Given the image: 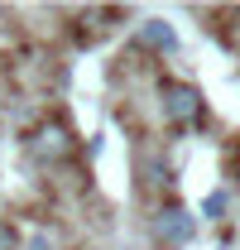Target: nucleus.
<instances>
[{
    "label": "nucleus",
    "instance_id": "nucleus-1",
    "mask_svg": "<svg viewBox=\"0 0 240 250\" xmlns=\"http://www.w3.org/2000/svg\"><path fill=\"white\" fill-rule=\"evenodd\" d=\"M159 111H163V121L173 130H197L207 121V101H202V92L192 82H163L159 87Z\"/></svg>",
    "mask_w": 240,
    "mask_h": 250
},
{
    "label": "nucleus",
    "instance_id": "nucleus-2",
    "mask_svg": "<svg viewBox=\"0 0 240 250\" xmlns=\"http://www.w3.org/2000/svg\"><path fill=\"white\" fill-rule=\"evenodd\" d=\"M24 145H29V154L39 159V164H48V168H53V164H67V159L77 154V135H72V125L58 121V116L39 121Z\"/></svg>",
    "mask_w": 240,
    "mask_h": 250
},
{
    "label": "nucleus",
    "instance_id": "nucleus-3",
    "mask_svg": "<svg viewBox=\"0 0 240 250\" xmlns=\"http://www.w3.org/2000/svg\"><path fill=\"white\" fill-rule=\"evenodd\" d=\"M149 226H154V241H159V246H168V250L192 246V236H197V221H192V212H187V207H178V202L159 207Z\"/></svg>",
    "mask_w": 240,
    "mask_h": 250
},
{
    "label": "nucleus",
    "instance_id": "nucleus-4",
    "mask_svg": "<svg viewBox=\"0 0 240 250\" xmlns=\"http://www.w3.org/2000/svg\"><path fill=\"white\" fill-rule=\"evenodd\" d=\"M135 43L140 48H154V53H178V34H173L168 20H144L135 29Z\"/></svg>",
    "mask_w": 240,
    "mask_h": 250
},
{
    "label": "nucleus",
    "instance_id": "nucleus-5",
    "mask_svg": "<svg viewBox=\"0 0 240 250\" xmlns=\"http://www.w3.org/2000/svg\"><path fill=\"white\" fill-rule=\"evenodd\" d=\"M226 212H231V192H226V188H216V192L202 197V217L207 221H226Z\"/></svg>",
    "mask_w": 240,
    "mask_h": 250
},
{
    "label": "nucleus",
    "instance_id": "nucleus-6",
    "mask_svg": "<svg viewBox=\"0 0 240 250\" xmlns=\"http://www.w3.org/2000/svg\"><path fill=\"white\" fill-rule=\"evenodd\" d=\"M29 250H58V246H53L48 231H39V236H29Z\"/></svg>",
    "mask_w": 240,
    "mask_h": 250
},
{
    "label": "nucleus",
    "instance_id": "nucleus-7",
    "mask_svg": "<svg viewBox=\"0 0 240 250\" xmlns=\"http://www.w3.org/2000/svg\"><path fill=\"white\" fill-rule=\"evenodd\" d=\"M0 250H15V231H10L5 221H0Z\"/></svg>",
    "mask_w": 240,
    "mask_h": 250
},
{
    "label": "nucleus",
    "instance_id": "nucleus-8",
    "mask_svg": "<svg viewBox=\"0 0 240 250\" xmlns=\"http://www.w3.org/2000/svg\"><path fill=\"white\" fill-rule=\"evenodd\" d=\"M231 178H240V149H231Z\"/></svg>",
    "mask_w": 240,
    "mask_h": 250
}]
</instances>
